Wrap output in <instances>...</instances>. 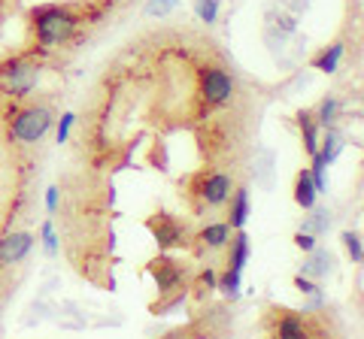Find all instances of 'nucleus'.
Masks as SVG:
<instances>
[{
	"label": "nucleus",
	"instance_id": "obj_1",
	"mask_svg": "<svg viewBox=\"0 0 364 339\" xmlns=\"http://www.w3.org/2000/svg\"><path fill=\"white\" fill-rule=\"evenodd\" d=\"M79 25H82V16H76L70 6L43 4L31 9V28L37 37V46L43 49H58L64 43H70Z\"/></svg>",
	"mask_w": 364,
	"mask_h": 339
},
{
	"label": "nucleus",
	"instance_id": "obj_2",
	"mask_svg": "<svg viewBox=\"0 0 364 339\" xmlns=\"http://www.w3.org/2000/svg\"><path fill=\"white\" fill-rule=\"evenodd\" d=\"M40 82V64L31 55L0 61V94L6 100H25Z\"/></svg>",
	"mask_w": 364,
	"mask_h": 339
},
{
	"label": "nucleus",
	"instance_id": "obj_3",
	"mask_svg": "<svg viewBox=\"0 0 364 339\" xmlns=\"http://www.w3.org/2000/svg\"><path fill=\"white\" fill-rule=\"evenodd\" d=\"M52 124H55V112L49 106L33 104L25 109H16L13 118H9V140L21 145H33L52 130Z\"/></svg>",
	"mask_w": 364,
	"mask_h": 339
},
{
	"label": "nucleus",
	"instance_id": "obj_4",
	"mask_svg": "<svg viewBox=\"0 0 364 339\" xmlns=\"http://www.w3.org/2000/svg\"><path fill=\"white\" fill-rule=\"evenodd\" d=\"M234 191V176L231 173H222V170H200V173L191 176V191L188 194L198 200V209L203 206H225L228 197Z\"/></svg>",
	"mask_w": 364,
	"mask_h": 339
},
{
	"label": "nucleus",
	"instance_id": "obj_5",
	"mask_svg": "<svg viewBox=\"0 0 364 339\" xmlns=\"http://www.w3.org/2000/svg\"><path fill=\"white\" fill-rule=\"evenodd\" d=\"M198 94L207 106H228L237 94V79L219 64H207L198 70Z\"/></svg>",
	"mask_w": 364,
	"mask_h": 339
},
{
	"label": "nucleus",
	"instance_id": "obj_6",
	"mask_svg": "<svg viewBox=\"0 0 364 339\" xmlns=\"http://www.w3.org/2000/svg\"><path fill=\"white\" fill-rule=\"evenodd\" d=\"M149 276L155 279V288H158V297H170L176 291H186V276H188V267L186 261H176L170 255H158L155 261H149Z\"/></svg>",
	"mask_w": 364,
	"mask_h": 339
},
{
	"label": "nucleus",
	"instance_id": "obj_7",
	"mask_svg": "<svg viewBox=\"0 0 364 339\" xmlns=\"http://www.w3.org/2000/svg\"><path fill=\"white\" fill-rule=\"evenodd\" d=\"M146 228H149L152 233V240L158 243V248H164V252H170V248H179V245H186L188 243V233L186 228L170 216V212H155V216L146 218Z\"/></svg>",
	"mask_w": 364,
	"mask_h": 339
},
{
	"label": "nucleus",
	"instance_id": "obj_8",
	"mask_svg": "<svg viewBox=\"0 0 364 339\" xmlns=\"http://www.w3.org/2000/svg\"><path fill=\"white\" fill-rule=\"evenodd\" d=\"M267 330L273 336H279V339H298V336H313L316 333L313 327L306 324L304 315L294 312V309H270Z\"/></svg>",
	"mask_w": 364,
	"mask_h": 339
},
{
	"label": "nucleus",
	"instance_id": "obj_9",
	"mask_svg": "<svg viewBox=\"0 0 364 339\" xmlns=\"http://www.w3.org/2000/svg\"><path fill=\"white\" fill-rule=\"evenodd\" d=\"M33 248V233L28 230H9L0 236V269L4 267H16L31 255Z\"/></svg>",
	"mask_w": 364,
	"mask_h": 339
},
{
	"label": "nucleus",
	"instance_id": "obj_10",
	"mask_svg": "<svg viewBox=\"0 0 364 339\" xmlns=\"http://www.w3.org/2000/svg\"><path fill=\"white\" fill-rule=\"evenodd\" d=\"M337 269V257L331 248H322V245H313L310 252H306L304 257V264H301V276L306 279H328Z\"/></svg>",
	"mask_w": 364,
	"mask_h": 339
},
{
	"label": "nucleus",
	"instance_id": "obj_11",
	"mask_svg": "<svg viewBox=\"0 0 364 339\" xmlns=\"http://www.w3.org/2000/svg\"><path fill=\"white\" fill-rule=\"evenodd\" d=\"M231 224L228 221H215V224H207V228H200L195 233V243L200 252H219V248H225L228 243H231Z\"/></svg>",
	"mask_w": 364,
	"mask_h": 339
},
{
	"label": "nucleus",
	"instance_id": "obj_12",
	"mask_svg": "<svg viewBox=\"0 0 364 339\" xmlns=\"http://www.w3.org/2000/svg\"><path fill=\"white\" fill-rule=\"evenodd\" d=\"M246 218H249V188L234 185L231 197H228V224H231V230H243Z\"/></svg>",
	"mask_w": 364,
	"mask_h": 339
},
{
	"label": "nucleus",
	"instance_id": "obj_13",
	"mask_svg": "<svg viewBox=\"0 0 364 339\" xmlns=\"http://www.w3.org/2000/svg\"><path fill=\"white\" fill-rule=\"evenodd\" d=\"M294 121H298V130H301V140H304V152L316 155L318 152V124H316L313 109H298Z\"/></svg>",
	"mask_w": 364,
	"mask_h": 339
},
{
	"label": "nucleus",
	"instance_id": "obj_14",
	"mask_svg": "<svg viewBox=\"0 0 364 339\" xmlns=\"http://www.w3.org/2000/svg\"><path fill=\"white\" fill-rule=\"evenodd\" d=\"M225 248H228V267H234V269H240L243 273L249 255H252V243H249V236L243 230H237V233H231V243H228Z\"/></svg>",
	"mask_w": 364,
	"mask_h": 339
},
{
	"label": "nucleus",
	"instance_id": "obj_15",
	"mask_svg": "<svg viewBox=\"0 0 364 339\" xmlns=\"http://www.w3.org/2000/svg\"><path fill=\"white\" fill-rule=\"evenodd\" d=\"M252 173H255V182L264 191H270L273 188V173H277V155H273L270 149H258Z\"/></svg>",
	"mask_w": 364,
	"mask_h": 339
},
{
	"label": "nucleus",
	"instance_id": "obj_16",
	"mask_svg": "<svg viewBox=\"0 0 364 339\" xmlns=\"http://www.w3.org/2000/svg\"><path fill=\"white\" fill-rule=\"evenodd\" d=\"M306 212H310V216L304 218L301 230L313 233V236H325L328 230H331V224H334V212L328 209V206H310Z\"/></svg>",
	"mask_w": 364,
	"mask_h": 339
},
{
	"label": "nucleus",
	"instance_id": "obj_17",
	"mask_svg": "<svg viewBox=\"0 0 364 339\" xmlns=\"http://www.w3.org/2000/svg\"><path fill=\"white\" fill-rule=\"evenodd\" d=\"M343 43H331V46H325L318 55H313V61H310V67L313 70H318V73H337V67H340V58H343Z\"/></svg>",
	"mask_w": 364,
	"mask_h": 339
},
{
	"label": "nucleus",
	"instance_id": "obj_18",
	"mask_svg": "<svg viewBox=\"0 0 364 339\" xmlns=\"http://www.w3.org/2000/svg\"><path fill=\"white\" fill-rule=\"evenodd\" d=\"M240 288H243V273H240V269L228 267L222 276H215V291H222V297L228 303L240 300Z\"/></svg>",
	"mask_w": 364,
	"mask_h": 339
},
{
	"label": "nucleus",
	"instance_id": "obj_19",
	"mask_svg": "<svg viewBox=\"0 0 364 339\" xmlns=\"http://www.w3.org/2000/svg\"><path fill=\"white\" fill-rule=\"evenodd\" d=\"M316 197H318V191L313 185L310 170H301V173L294 176V203H298L301 209H310V206H316Z\"/></svg>",
	"mask_w": 364,
	"mask_h": 339
},
{
	"label": "nucleus",
	"instance_id": "obj_20",
	"mask_svg": "<svg viewBox=\"0 0 364 339\" xmlns=\"http://www.w3.org/2000/svg\"><path fill=\"white\" fill-rule=\"evenodd\" d=\"M340 106H343V104H340V97L325 94V97H322V104L313 109V116H316V124H318V128H337Z\"/></svg>",
	"mask_w": 364,
	"mask_h": 339
},
{
	"label": "nucleus",
	"instance_id": "obj_21",
	"mask_svg": "<svg viewBox=\"0 0 364 339\" xmlns=\"http://www.w3.org/2000/svg\"><path fill=\"white\" fill-rule=\"evenodd\" d=\"M343 145H346L343 133H340L337 128H325V137H318V155H322L328 164H334L337 155L343 152Z\"/></svg>",
	"mask_w": 364,
	"mask_h": 339
},
{
	"label": "nucleus",
	"instance_id": "obj_22",
	"mask_svg": "<svg viewBox=\"0 0 364 339\" xmlns=\"http://www.w3.org/2000/svg\"><path fill=\"white\" fill-rule=\"evenodd\" d=\"M328 167H331V164H328L318 152H316V155H310V167H306V170H310L313 185H316L318 194H322V191H328Z\"/></svg>",
	"mask_w": 364,
	"mask_h": 339
},
{
	"label": "nucleus",
	"instance_id": "obj_23",
	"mask_svg": "<svg viewBox=\"0 0 364 339\" xmlns=\"http://www.w3.org/2000/svg\"><path fill=\"white\" fill-rule=\"evenodd\" d=\"M213 291H215V269L207 267V269H200V273H198V279H195V291H191V294H195V300L203 303Z\"/></svg>",
	"mask_w": 364,
	"mask_h": 339
},
{
	"label": "nucleus",
	"instance_id": "obj_24",
	"mask_svg": "<svg viewBox=\"0 0 364 339\" xmlns=\"http://www.w3.org/2000/svg\"><path fill=\"white\" fill-rule=\"evenodd\" d=\"M267 25L277 28L279 33H286V37H291V33L298 30V18L289 16V13H277V9H270V13H267Z\"/></svg>",
	"mask_w": 364,
	"mask_h": 339
},
{
	"label": "nucleus",
	"instance_id": "obj_25",
	"mask_svg": "<svg viewBox=\"0 0 364 339\" xmlns=\"http://www.w3.org/2000/svg\"><path fill=\"white\" fill-rule=\"evenodd\" d=\"M40 236H43V252L49 257H58V248H61V240H58V230H55L52 221H43L40 228Z\"/></svg>",
	"mask_w": 364,
	"mask_h": 339
},
{
	"label": "nucleus",
	"instance_id": "obj_26",
	"mask_svg": "<svg viewBox=\"0 0 364 339\" xmlns=\"http://www.w3.org/2000/svg\"><path fill=\"white\" fill-rule=\"evenodd\" d=\"M264 43H267V49L277 55V58H282V55L289 52V37L286 33H279L277 28H270V25L264 28Z\"/></svg>",
	"mask_w": 364,
	"mask_h": 339
},
{
	"label": "nucleus",
	"instance_id": "obj_27",
	"mask_svg": "<svg viewBox=\"0 0 364 339\" xmlns=\"http://www.w3.org/2000/svg\"><path fill=\"white\" fill-rule=\"evenodd\" d=\"M343 245H346V252L352 257V264H361L364 261V245H361V233L358 230H343Z\"/></svg>",
	"mask_w": 364,
	"mask_h": 339
},
{
	"label": "nucleus",
	"instance_id": "obj_28",
	"mask_svg": "<svg viewBox=\"0 0 364 339\" xmlns=\"http://www.w3.org/2000/svg\"><path fill=\"white\" fill-rule=\"evenodd\" d=\"M219 6H222V0H198L195 13H198V18L203 21V25H215V18H219Z\"/></svg>",
	"mask_w": 364,
	"mask_h": 339
},
{
	"label": "nucleus",
	"instance_id": "obj_29",
	"mask_svg": "<svg viewBox=\"0 0 364 339\" xmlns=\"http://www.w3.org/2000/svg\"><path fill=\"white\" fill-rule=\"evenodd\" d=\"M73 121H76V116H73V112H64V116H61V121H58V130H55V143H67V140H70Z\"/></svg>",
	"mask_w": 364,
	"mask_h": 339
},
{
	"label": "nucleus",
	"instance_id": "obj_30",
	"mask_svg": "<svg viewBox=\"0 0 364 339\" xmlns=\"http://www.w3.org/2000/svg\"><path fill=\"white\" fill-rule=\"evenodd\" d=\"M306 297H310V300H306V306H304L301 312H318V309H325V306H328V297H325V291H322V288L310 291Z\"/></svg>",
	"mask_w": 364,
	"mask_h": 339
},
{
	"label": "nucleus",
	"instance_id": "obj_31",
	"mask_svg": "<svg viewBox=\"0 0 364 339\" xmlns=\"http://www.w3.org/2000/svg\"><path fill=\"white\" fill-rule=\"evenodd\" d=\"M173 6H176V0H149V4H146V13L161 18V16H167Z\"/></svg>",
	"mask_w": 364,
	"mask_h": 339
},
{
	"label": "nucleus",
	"instance_id": "obj_32",
	"mask_svg": "<svg viewBox=\"0 0 364 339\" xmlns=\"http://www.w3.org/2000/svg\"><path fill=\"white\" fill-rule=\"evenodd\" d=\"M58 200H61V191L58 188H46V212H49V216H55V212H58Z\"/></svg>",
	"mask_w": 364,
	"mask_h": 339
},
{
	"label": "nucleus",
	"instance_id": "obj_33",
	"mask_svg": "<svg viewBox=\"0 0 364 339\" xmlns=\"http://www.w3.org/2000/svg\"><path fill=\"white\" fill-rule=\"evenodd\" d=\"M316 240H318V236L306 233V230H298V233H294V245H298V248H304V252H310V248L316 245Z\"/></svg>",
	"mask_w": 364,
	"mask_h": 339
},
{
	"label": "nucleus",
	"instance_id": "obj_34",
	"mask_svg": "<svg viewBox=\"0 0 364 339\" xmlns=\"http://www.w3.org/2000/svg\"><path fill=\"white\" fill-rule=\"evenodd\" d=\"M294 288H298L301 294H310V291H316L318 285H316V279H306V276H294Z\"/></svg>",
	"mask_w": 364,
	"mask_h": 339
}]
</instances>
